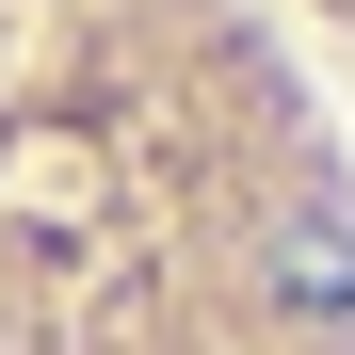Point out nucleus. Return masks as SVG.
Instances as JSON below:
<instances>
[{
    "label": "nucleus",
    "mask_w": 355,
    "mask_h": 355,
    "mask_svg": "<svg viewBox=\"0 0 355 355\" xmlns=\"http://www.w3.org/2000/svg\"><path fill=\"white\" fill-rule=\"evenodd\" d=\"M0 355H355V113L291 0H0Z\"/></svg>",
    "instance_id": "f257e3e1"
},
{
    "label": "nucleus",
    "mask_w": 355,
    "mask_h": 355,
    "mask_svg": "<svg viewBox=\"0 0 355 355\" xmlns=\"http://www.w3.org/2000/svg\"><path fill=\"white\" fill-rule=\"evenodd\" d=\"M291 33H307V65L355 97V0H291Z\"/></svg>",
    "instance_id": "f03ea898"
}]
</instances>
